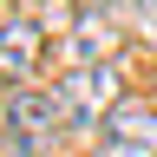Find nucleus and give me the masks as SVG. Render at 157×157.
<instances>
[{
    "label": "nucleus",
    "mask_w": 157,
    "mask_h": 157,
    "mask_svg": "<svg viewBox=\"0 0 157 157\" xmlns=\"http://www.w3.org/2000/svg\"><path fill=\"white\" fill-rule=\"evenodd\" d=\"M98 157H157V105L124 98V105L105 118V144H98Z\"/></svg>",
    "instance_id": "3"
},
{
    "label": "nucleus",
    "mask_w": 157,
    "mask_h": 157,
    "mask_svg": "<svg viewBox=\"0 0 157 157\" xmlns=\"http://www.w3.org/2000/svg\"><path fill=\"white\" fill-rule=\"evenodd\" d=\"M39 52H46V33H39L33 20H0V78H7L13 92L33 78Z\"/></svg>",
    "instance_id": "5"
},
{
    "label": "nucleus",
    "mask_w": 157,
    "mask_h": 157,
    "mask_svg": "<svg viewBox=\"0 0 157 157\" xmlns=\"http://www.w3.org/2000/svg\"><path fill=\"white\" fill-rule=\"evenodd\" d=\"M59 124H66V111H59L52 92L20 85L7 98V144H13V157H52L59 151Z\"/></svg>",
    "instance_id": "1"
},
{
    "label": "nucleus",
    "mask_w": 157,
    "mask_h": 157,
    "mask_svg": "<svg viewBox=\"0 0 157 157\" xmlns=\"http://www.w3.org/2000/svg\"><path fill=\"white\" fill-rule=\"evenodd\" d=\"M118 46H124L118 13L105 7V0H85V7L72 13V59H78V66H111Z\"/></svg>",
    "instance_id": "4"
},
{
    "label": "nucleus",
    "mask_w": 157,
    "mask_h": 157,
    "mask_svg": "<svg viewBox=\"0 0 157 157\" xmlns=\"http://www.w3.org/2000/svg\"><path fill=\"white\" fill-rule=\"evenodd\" d=\"M118 105H124V98H118L111 66H72L59 78V111H66V124H105Z\"/></svg>",
    "instance_id": "2"
}]
</instances>
